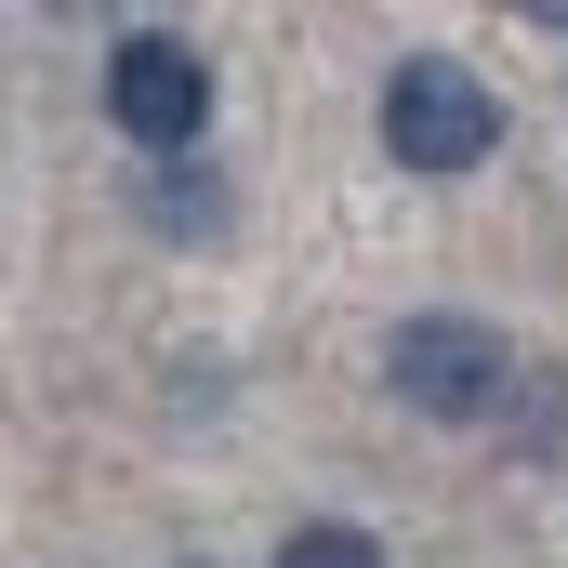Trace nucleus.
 Returning a JSON list of instances; mask_svg holds the SVG:
<instances>
[{
    "label": "nucleus",
    "mask_w": 568,
    "mask_h": 568,
    "mask_svg": "<svg viewBox=\"0 0 568 568\" xmlns=\"http://www.w3.org/2000/svg\"><path fill=\"white\" fill-rule=\"evenodd\" d=\"M106 120H120L145 159L199 145L212 133V67H199L185 40H120V53H106Z\"/></svg>",
    "instance_id": "nucleus-3"
},
{
    "label": "nucleus",
    "mask_w": 568,
    "mask_h": 568,
    "mask_svg": "<svg viewBox=\"0 0 568 568\" xmlns=\"http://www.w3.org/2000/svg\"><path fill=\"white\" fill-rule=\"evenodd\" d=\"M384 159L424 172V185L489 172V159H503V93H489L476 67H449V53H410V67L384 80Z\"/></svg>",
    "instance_id": "nucleus-1"
},
{
    "label": "nucleus",
    "mask_w": 568,
    "mask_h": 568,
    "mask_svg": "<svg viewBox=\"0 0 568 568\" xmlns=\"http://www.w3.org/2000/svg\"><path fill=\"white\" fill-rule=\"evenodd\" d=\"M503 13H529V27H556V40H568V0H503Z\"/></svg>",
    "instance_id": "nucleus-6"
},
{
    "label": "nucleus",
    "mask_w": 568,
    "mask_h": 568,
    "mask_svg": "<svg viewBox=\"0 0 568 568\" xmlns=\"http://www.w3.org/2000/svg\"><path fill=\"white\" fill-rule=\"evenodd\" d=\"M384 384L424 424H503L516 410V344L489 317H397L384 331Z\"/></svg>",
    "instance_id": "nucleus-2"
},
{
    "label": "nucleus",
    "mask_w": 568,
    "mask_h": 568,
    "mask_svg": "<svg viewBox=\"0 0 568 568\" xmlns=\"http://www.w3.org/2000/svg\"><path fill=\"white\" fill-rule=\"evenodd\" d=\"M145 225H172V239H212V225H225V185H212V172L172 145V159H159V185H145Z\"/></svg>",
    "instance_id": "nucleus-4"
},
{
    "label": "nucleus",
    "mask_w": 568,
    "mask_h": 568,
    "mask_svg": "<svg viewBox=\"0 0 568 568\" xmlns=\"http://www.w3.org/2000/svg\"><path fill=\"white\" fill-rule=\"evenodd\" d=\"M278 568H384V542L371 529H344V516H317V529H291Z\"/></svg>",
    "instance_id": "nucleus-5"
}]
</instances>
